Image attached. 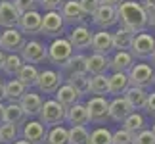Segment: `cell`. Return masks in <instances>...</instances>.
<instances>
[{"label": "cell", "mask_w": 155, "mask_h": 144, "mask_svg": "<svg viewBox=\"0 0 155 144\" xmlns=\"http://www.w3.org/2000/svg\"><path fill=\"white\" fill-rule=\"evenodd\" d=\"M92 21L102 29V31H107L109 27L117 25V8H109V6H100L96 10V14L92 15Z\"/></svg>", "instance_id": "9a60e30c"}, {"label": "cell", "mask_w": 155, "mask_h": 144, "mask_svg": "<svg viewBox=\"0 0 155 144\" xmlns=\"http://www.w3.org/2000/svg\"><path fill=\"white\" fill-rule=\"evenodd\" d=\"M92 35H94V31H90V27L77 25V27L71 29L67 40H69V44L73 46V50H86V48H90Z\"/></svg>", "instance_id": "4fadbf2b"}, {"label": "cell", "mask_w": 155, "mask_h": 144, "mask_svg": "<svg viewBox=\"0 0 155 144\" xmlns=\"http://www.w3.org/2000/svg\"><path fill=\"white\" fill-rule=\"evenodd\" d=\"M37 2L44 12H59L65 0H37Z\"/></svg>", "instance_id": "7bdbcfd3"}, {"label": "cell", "mask_w": 155, "mask_h": 144, "mask_svg": "<svg viewBox=\"0 0 155 144\" xmlns=\"http://www.w3.org/2000/svg\"><path fill=\"white\" fill-rule=\"evenodd\" d=\"M111 144H132V135L127 133L124 129H119L111 133Z\"/></svg>", "instance_id": "60d3db41"}, {"label": "cell", "mask_w": 155, "mask_h": 144, "mask_svg": "<svg viewBox=\"0 0 155 144\" xmlns=\"http://www.w3.org/2000/svg\"><path fill=\"white\" fill-rule=\"evenodd\" d=\"M14 8H15V12L17 14H27V12H33V10H37V6H38V2L37 0H14Z\"/></svg>", "instance_id": "f35d334b"}, {"label": "cell", "mask_w": 155, "mask_h": 144, "mask_svg": "<svg viewBox=\"0 0 155 144\" xmlns=\"http://www.w3.org/2000/svg\"><path fill=\"white\" fill-rule=\"evenodd\" d=\"M4 100V81L0 79V102Z\"/></svg>", "instance_id": "c3c4849f"}, {"label": "cell", "mask_w": 155, "mask_h": 144, "mask_svg": "<svg viewBox=\"0 0 155 144\" xmlns=\"http://www.w3.org/2000/svg\"><path fill=\"white\" fill-rule=\"evenodd\" d=\"M130 113H132V110H130V106L127 104V100L123 96H117L109 102V119H113V121L123 123Z\"/></svg>", "instance_id": "ffe728a7"}, {"label": "cell", "mask_w": 155, "mask_h": 144, "mask_svg": "<svg viewBox=\"0 0 155 144\" xmlns=\"http://www.w3.org/2000/svg\"><path fill=\"white\" fill-rule=\"evenodd\" d=\"M4 123V104L0 102V125Z\"/></svg>", "instance_id": "7dc6e473"}, {"label": "cell", "mask_w": 155, "mask_h": 144, "mask_svg": "<svg viewBox=\"0 0 155 144\" xmlns=\"http://www.w3.org/2000/svg\"><path fill=\"white\" fill-rule=\"evenodd\" d=\"M147 27H153V29H155V14L150 17V21H147Z\"/></svg>", "instance_id": "681fc988"}, {"label": "cell", "mask_w": 155, "mask_h": 144, "mask_svg": "<svg viewBox=\"0 0 155 144\" xmlns=\"http://www.w3.org/2000/svg\"><path fill=\"white\" fill-rule=\"evenodd\" d=\"M12 144H29L27 140H15V142H12Z\"/></svg>", "instance_id": "816d5d0a"}, {"label": "cell", "mask_w": 155, "mask_h": 144, "mask_svg": "<svg viewBox=\"0 0 155 144\" xmlns=\"http://www.w3.org/2000/svg\"><path fill=\"white\" fill-rule=\"evenodd\" d=\"M37 77H38V69H37V65L23 63V67L17 71L15 79L19 81L25 88H31V87H35V83H37Z\"/></svg>", "instance_id": "f1b7e54d"}, {"label": "cell", "mask_w": 155, "mask_h": 144, "mask_svg": "<svg viewBox=\"0 0 155 144\" xmlns=\"http://www.w3.org/2000/svg\"><path fill=\"white\" fill-rule=\"evenodd\" d=\"M146 111L155 115V91L147 92V102H146Z\"/></svg>", "instance_id": "ee69618b"}, {"label": "cell", "mask_w": 155, "mask_h": 144, "mask_svg": "<svg viewBox=\"0 0 155 144\" xmlns=\"http://www.w3.org/2000/svg\"><path fill=\"white\" fill-rule=\"evenodd\" d=\"M19 21V14L15 12L12 2H0V27L4 29H15Z\"/></svg>", "instance_id": "cb8c5ba5"}, {"label": "cell", "mask_w": 155, "mask_h": 144, "mask_svg": "<svg viewBox=\"0 0 155 144\" xmlns=\"http://www.w3.org/2000/svg\"><path fill=\"white\" fill-rule=\"evenodd\" d=\"M123 129L127 131V133H130V135H138L140 131H144L146 129V119H144V115H142L140 111H132L130 115L123 121Z\"/></svg>", "instance_id": "f546056e"}, {"label": "cell", "mask_w": 155, "mask_h": 144, "mask_svg": "<svg viewBox=\"0 0 155 144\" xmlns=\"http://www.w3.org/2000/svg\"><path fill=\"white\" fill-rule=\"evenodd\" d=\"M59 15H61V19L63 23H69V25H84V19H86V15L82 14V10H81V6L77 0H65L63 6L59 8Z\"/></svg>", "instance_id": "30bf717a"}, {"label": "cell", "mask_w": 155, "mask_h": 144, "mask_svg": "<svg viewBox=\"0 0 155 144\" xmlns=\"http://www.w3.org/2000/svg\"><path fill=\"white\" fill-rule=\"evenodd\" d=\"M134 65V58L130 52H115L113 58H109V69L113 73H128V69Z\"/></svg>", "instance_id": "603a6c76"}, {"label": "cell", "mask_w": 155, "mask_h": 144, "mask_svg": "<svg viewBox=\"0 0 155 144\" xmlns=\"http://www.w3.org/2000/svg\"><path fill=\"white\" fill-rule=\"evenodd\" d=\"M63 85V77L54 69H44V71H38V77H37V83L35 87L38 88L40 94H54L59 87Z\"/></svg>", "instance_id": "9c48e42d"}, {"label": "cell", "mask_w": 155, "mask_h": 144, "mask_svg": "<svg viewBox=\"0 0 155 144\" xmlns=\"http://www.w3.org/2000/svg\"><path fill=\"white\" fill-rule=\"evenodd\" d=\"M63 19L59 15V12H44L42 21H40V33L46 37H54L58 39L59 33L63 31Z\"/></svg>", "instance_id": "7c38bea8"}, {"label": "cell", "mask_w": 155, "mask_h": 144, "mask_svg": "<svg viewBox=\"0 0 155 144\" xmlns=\"http://www.w3.org/2000/svg\"><path fill=\"white\" fill-rule=\"evenodd\" d=\"M132 144H155V135L151 133V131H140L138 135L132 136Z\"/></svg>", "instance_id": "b9f144b4"}, {"label": "cell", "mask_w": 155, "mask_h": 144, "mask_svg": "<svg viewBox=\"0 0 155 144\" xmlns=\"http://www.w3.org/2000/svg\"><path fill=\"white\" fill-rule=\"evenodd\" d=\"M2 2H10V0H2Z\"/></svg>", "instance_id": "11a10c76"}, {"label": "cell", "mask_w": 155, "mask_h": 144, "mask_svg": "<svg viewBox=\"0 0 155 144\" xmlns=\"http://www.w3.org/2000/svg\"><path fill=\"white\" fill-rule=\"evenodd\" d=\"M40 21H42V14L38 10L27 12V14L19 15V21H17V29L21 31V35H38L40 33Z\"/></svg>", "instance_id": "5bb4252c"}, {"label": "cell", "mask_w": 155, "mask_h": 144, "mask_svg": "<svg viewBox=\"0 0 155 144\" xmlns=\"http://www.w3.org/2000/svg\"><path fill=\"white\" fill-rule=\"evenodd\" d=\"M25 35H21L19 29H4L0 33V50L4 54H19L21 48L25 46Z\"/></svg>", "instance_id": "52a82bcc"}, {"label": "cell", "mask_w": 155, "mask_h": 144, "mask_svg": "<svg viewBox=\"0 0 155 144\" xmlns=\"http://www.w3.org/2000/svg\"><path fill=\"white\" fill-rule=\"evenodd\" d=\"M90 92L96 96L107 94V75H92L90 77Z\"/></svg>", "instance_id": "d590c367"}, {"label": "cell", "mask_w": 155, "mask_h": 144, "mask_svg": "<svg viewBox=\"0 0 155 144\" xmlns=\"http://www.w3.org/2000/svg\"><path fill=\"white\" fill-rule=\"evenodd\" d=\"M46 50H48V60L52 63H56V65H65V62L75 54L73 50V46L69 44V40L67 39H63V37H58V39H54L50 46H46Z\"/></svg>", "instance_id": "277c9868"}, {"label": "cell", "mask_w": 155, "mask_h": 144, "mask_svg": "<svg viewBox=\"0 0 155 144\" xmlns=\"http://www.w3.org/2000/svg\"><path fill=\"white\" fill-rule=\"evenodd\" d=\"M128 52H130V56H132L134 60L136 58H138V60H147L155 52V39L151 37L150 33H146V31L134 35Z\"/></svg>", "instance_id": "8992f818"}, {"label": "cell", "mask_w": 155, "mask_h": 144, "mask_svg": "<svg viewBox=\"0 0 155 144\" xmlns=\"http://www.w3.org/2000/svg\"><path fill=\"white\" fill-rule=\"evenodd\" d=\"M128 87L130 85H128L127 73H111V75H107V94H113L117 98V96H123Z\"/></svg>", "instance_id": "7402d4cb"}, {"label": "cell", "mask_w": 155, "mask_h": 144, "mask_svg": "<svg viewBox=\"0 0 155 144\" xmlns=\"http://www.w3.org/2000/svg\"><path fill=\"white\" fill-rule=\"evenodd\" d=\"M25 92H27V88L17 79H10L8 83H4V100H8V102H19Z\"/></svg>", "instance_id": "4dcf8cb0"}, {"label": "cell", "mask_w": 155, "mask_h": 144, "mask_svg": "<svg viewBox=\"0 0 155 144\" xmlns=\"http://www.w3.org/2000/svg\"><path fill=\"white\" fill-rule=\"evenodd\" d=\"M88 144H111V131L107 127H98L90 133Z\"/></svg>", "instance_id": "74e56055"}, {"label": "cell", "mask_w": 155, "mask_h": 144, "mask_svg": "<svg viewBox=\"0 0 155 144\" xmlns=\"http://www.w3.org/2000/svg\"><path fill=\"white\" fill-rule=\"evenodd\" d=\"M92 54H102V56H107L113 50V43H111V33L109 31H98L92 35Z\"/></svg>", "instance_id": "d6986e66"}, {"label": "cell", "mask_w": 155, "mask_h": 144, "mask_svg": "<svg viewBox=\"0 0 155 144\" xmlns=\"http://www.w3.org/2000/svg\"><path fill=\"white\" fill-rule=\"evenodd\" d=\"M151 133H153V135H155V123H153V125H151Z\"/></svg>", "instance_id": "db71d44e"}, {"label": "cell", "mask_w": 155, "mask_h": 144, "mask_svg": "<svg viewBox=\"0 0 155 144\" xmlns=\"http://www.w3.org/2000/svg\"><path fill=\"white\" fill-rule=\"evenodd\" d=\"M23 67V60L19 54H6V60H4V65H2V71L10 77H15L17 71Z\"/></svg>", "instance_id": "836d02e7"}, {"label": "cell", "mask_w": 155, "mask_h": 144, "mask_svg": "<svg viewBox=\"0 0 155 144\" xmlns=\"http://www.w3.org/2000/svg\"><path fill=\"white\" fill-rule=\"evenodd\" d=\"M109 69V58L102 56V54H90L86 56V73L88 75H105Z\"/></svg>", "instance_id": "44dd1931"}, {"label": "cell", "mask_w": 155, "mask_h": 144, "mask_svg": "<svg viewBox=\"0 0 155 144\" xmlns=\"http://www.w3.org/2000/svg\"><path fill=\"white\" fill-rule=\"evenodd\" d=\"M77 2H79V6H81V10H82V14L84 15H94L96 14V10L100 8V0H77Z\"/></svg>", "instance_id": "ab89813d"}, {"label": "cell", "mask_w": 155, "mask_h": 144, "mask_svg": "<svg viewBox=\"0 0 155 144\" xmlns=\"http://www.w3.org/2000/svg\"><path fill=\"white\" fill-rule=\"evenodd\" d=\"M65 121H67L71 127H86L88 123H90V119H88V111L84 104H75L71 106L69 110H65Z\"/></svg>", "instance_id": "ac0fdd59"}, {"label": "cell", "mask_w": 155, "mask_h": 144, "mask_svg": "<svg viewBox=\"0 0 155 144\" xmlns=\"http://www.w3.org/2000/svg\"><path fill=\"white\" fill-rule=\"evenodd\" d=\"M23 140H27L29 144H44L48 129L44 127L38 119H31V121L23 123Z\"/></svg>", "instance_id": "8fae6325"}, {"label": "cell", "mask_w": 155, "mask_h": 144, "mask_svg": "<svg viewBox=\"0 0 155 144\" xmlns=\"http://www.w3.org/2000/svg\"><path fill=\"white\" fill-rule=\"evenodd\" d=\"M65 69H69V73L75 75H88L86 73V56L84 54H73L63 65Z\"/></svg>", "instance_id": "1f68e13d"}, {"label": "cell", "mask_w": 155, "mask_h": 144, "mask_svg": "<svg viewBox=\"0 0 155 144\" xmlns=\"http://www.w3.org/2000/svg\"><path fill=\"white\" fill-rule=\"evenodd\" d=\"M17 136H19V131H17L15 125H10V123L0 125V144H12L17 140Z\"/></svg>", "instance_id": "e575fe53"}, {"label": "cell", "mask_w": 155, "mask_h": 144, "mask_svg": "<svg viewBox=\"0 0 155 144\" xmlns=\"http://www.w3.org/2000/svg\"><path fill=\"white\" fill-rule=\"evenodd\" d=\"M123 98L127 100V104L130 106L132 111H138V110H146V102H147V91L144 88H138V87H128L124 91Z\"/></svg>", "instance_id": "e0dca14e"}, {"label": "cell", "mask_w": 155, "mask_h": 144, "mask_svg": "<svg viewBox=\"0 0 155 144\" xmlns=\"http://www.w3.org/2000/svg\"><path fill=\"white\" fill-rule=\"evenodd\" d=\"M153 85H155V79H153Z\"/></svg>", "instance_id": "9f6ffc18"}, {"label": "cell", "mask_w": 155, "mask_h": 144, "mask_svg": "<svg viewBox=\"0 0 155 144\" xmlns=\"http://www.w3.org/2000/svg\"><path fill=\"white\" fill-rule=\"evenodd\" d=\"M27 121V115L23 113L21 106L17 102H8L4 104V123H10V125H23Z\"/></svg>", "instance_id": "484cf974"}, {"label": "cell", "mask_w": 155, "mask_h": 144, "mask_svg": "<svg viewBox=\"0 0 155 144\" xmlns=\"http://www.w3.org/2000/svg\"><path fill=\"white\" fill-rule=\"evenodd\" d=\"M54 96H56L54 100H56L58 104L63 108V110H69L71 106L79 104V94H77L69 85H61L56 92H54Z\"/></svg>", "instance_id": "4316f807"}, {"label": "cell", "mask_w": 155, "mask_h": 144, "mask_svg": "<svg viewBox=\"0 0 155 144\" xmlns=\"http://www.w3.org/2000/svg\"><path fill=\"white\" fill-rule=\"evenodd\" d=\"M117 21L121 23V27L138 35L147 29L150 17H147L140 2H121L117 6Z\"/></svg>", "instance_id": "6da1fadb"}, {"label": "cell", "mask_w": 155, "mask_h": 144, "mask_svg": "<svg viewBox=\"0 0 155 144\" xmlns=\"http://www.w3.org/2000/svg\"><path fill=\"white\" fill-rule=\"evenodd\" d=\"M37 117L44 127H58L65 121V110L56 100H46L42 102V108H40Z\"/></svg>", "instance_id": "3957f363"}, {"label": "cell", "mask_w": 155, "mask_h": 144, "mask_svg": "<svg viewBox=\"0 0 155 144\" xmlns=\"http://www.w3.org/2000/svg\"><path fill=\"white\" fill-rule=\"evenodd\" d=\"M121 2H123V0H100L102 6H109V8H117Z\"/></svg>", "instance_id": "bcb514c9"}, {"label": "cell", "mask_w": 155, "mask_h": 144, "mask_svg": "<svg viewBox=\"0 0 155 144\" xmlns=\"http://www.w3.org/2000/svg\"><path fill=\"white\" fill-rule=\"evenodd\" d=\"M44 144H69V129L63 125L52 127L46 135V142Z\"/></svg>", "instance_id": "d6a6232c"}, {"label": "cell", "mask_w": 155, "mask_h": 144, "mask_svg": "<svg viewBox=\"0 0 155 144\" xmlns=\"http://www.w3.org/2000/svg\"><path fill=\"white\" fill-rule=\"evenodd\" d=\"M128 85L130 87H138V88H150L153 85L155 79V71L150 63H134L132 67L128 69Z\"/></svg>", "instance_id": "7a4b0ae2"}, {"label": "cell", "mask_w": 155, "mask_h": 144, "mask_svg": "<svg viewBox=\"0 0 155 144\" xmlns=\"http://www.w3.org/2000/svg\"><path fill=\"white\" fill-rule=\"evenodd\" d=\"M134 33H130L128 29L119 27L115 33H111V43H113V50L117 52H128L130 44H132Z\"/></svg>", "instance_id": "d4e9b609"}, {"label": "cell", "mask_w": 155, "mask_h": 144, "mask_svg": "<svg viewBox=\"0 0 155 144\" xmlns=\"http://www.w3.org/2000/svg\"><path fill=\"white\" fill-rule=\"evenodd\" d=\"M65 85H69L77 94H79V98H81V96H84V94L90 92V77H88V75H75V73H69L67 83H65Z\"/></svg>", "instance_id": "83f0119b"}, {"label": "cell", "mask_w": 155, "mask_h": 144, "mask_svg": "<svg viewBox=\"0 0 155 144\" xmlns=\"http://www.w3.org/2000/svg\"><path fill=\"white\" fill-rule=\"evenodd\" d=\"M142 8H144V12L147 14V17H151L155 14V0H144V2H140Z\"/></svg>", "instance_id": "f6af8a7d"}, {"label": "cell", "mask_w": 155, "mask_h": 144, "mask_svg": "<svg viewBox=\"0 0 155 144\" xmlns=\"http://www.w3.org/2000/svg\"><path fill=\"white\" fill-rule=\"evenodd\" d=\"M88 111V119L96 125H104L109 119V100H105V96H92L90 100L84 104Z\"/></svg>", "instance_id": "5b68a950"}, {"label": "cell", "mask_w": 155, "mask_h": 144, "mask_svg": "<svg viewBox=\"0 0 155 144\" xmlns=\"http://www.w3.org/2000/svg\"><path fill=\"white\" fill-rule=\"evenodd\" d=\"M150 60H151V63H153V67H155V52H153L151 56H150Z\"/></svg>", "instance_id": "f5cc1de1"}, {"label": "cell", "mask_w": 155, "mask_h": 144, "mask_svg": "<svg viewBox=\"0 0 155 144\" xmlns=\"http://www.w3.org/2000/svg\"><path fill=\"white\" fill-rule=\"evenodd\" d=\"M90 133L86 127H71L69 129V144H88Z\"/></svg>", "instance_id": "8d00e7d4"}, {"label": "cell", "mask_w": 155, "mask_h": 144, "mask_svg": "<svg viewBox=\"0 0 155 144\" xmlns=\"http://www.w3.org/2000/svg\"><path fill=\"white\" fill-rule=\"evenodd\" d=\"M4 60H6V54L0 50V69H2V65H4Z\"/></svg>", "instance_id": "f907efd6"}, {"label": "cell", "mask_w": 155, "mask_h": 144, "mask_svg": "<svg viewBox=\"0 0 155 144\" xmlns=\"http://www.w3.org/2000/svg\"><path fill=\"white\" fill-rule=\"evenodd\" d=\"M19 56L23 60V63L37 65V63H42L44 60H48V50H46V46L40 40H29L21 48Z\"/></svg>", "instance_id": "ba28073f"}, {"label": "cell", "mask_w": 155, "mask_h": 144, "mask_svg": "<svg viewBox=\"0 0 155 144\" xmlns=\"http://www.w3.org/2000/svg\"><path fill=\"white\" fill-rule=\"evenodd\" d=\"M17 104L21 106V110H23V113H25L27 117H37L40 108H42V96L37 94V92L27 91L21 96V100L17 102Z\"/></svg>", "instance_id": "2e32d148"}]
</instances>
